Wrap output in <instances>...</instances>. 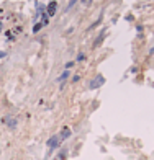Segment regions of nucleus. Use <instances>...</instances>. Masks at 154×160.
Returning <instances> with one entry per match:
<instances>
[{
  "mask_svg": "<svg viewBox=\"0 0 154 160\" xmlns=\"http://www.w3.org/2000/svg\"><path fill=\"white\" fill-rule=\"evenodd\" d=\"M103 83H105V77H103L102 73H97L94 79L89 80V88H90V90H97V88H100Z\"/></svg>",
  "mask_w": 154,
  "mask_h": 160,
  "instance_id": "obj_1",
  "label": "nucleus"
},
{
  "mask_svg": "<svg viewBox=\"0 0 154 160\" xmlns=\"http://www.w3.org/2000/svg\"><path fill=\"white\" fill-rule=\"evenodd\" d=\"M46 146H48V149H49V150H56V149L61 146V137H59V134H58V136H51V137L48 139Z\"/></svg>",
  "mask_w": 154,
  "mask_h": 160,
  "instance_id": "obj_2",
  "label": "nucleus"
},
{
  "mask_svg": "<svg viewBox=\"0 0 154 160\" xmlns=\"http://www.w3.org/2000/svg\"><path fill=\"white\" fill-rule=\"evenodd\" d=\"M56 12H58V2H56V0H53L51 3H48L46 15H48V16H54V15H56Z\"/></svg>",
  "mask_w": 154,
  "mask_h": 160,
  "instance_id": "obj_3",
  "label": "nucleus"
},
{
  "mask_svg": "<svg viewBox=\"0 0 154 160\" xmlns=\"http://www.w3.org/2000/svg\"><path fill=\"white\" fill-rule=\"evenodd\" d=\"M71 129H69V127H64V129H62V131H61V134H59V137H61V140H66V139H69V137H71Z\"/></svg>",
  "mask_w": 154,
  "mask_h": 160,
  "instance_id": "obj_4",
  "label": "nucleus"
},
{
  "mask_svg": "<svg viewBox=\"0 0 154 160\" xmlns=\"http://www.w3.org/2000/svg\"><path fill=\"white\" fill-rule=\"evenodd\" d=\"M69 75H71V70H67V69H66V70L61 73L59 77H58V82H66V80L69 79Z\"/></svg>",
  "mask_w": 154,
  "mask_h": 160,
  "instance_id": "obj_5",
  "label": "nucleus"
},
{
  "mask_svg": "<svg viewBox=\"0 0 154 160\" xmlns=\"http://www.w3.org/2000/svg\"><path fill=\"white\" fill-rule=\"evenodd\" d=\"M103 38H105V33L102 31V33L98 34V38H97V39L94 41V47H98V46H100V43L103 41Z\"/></svg>",
  "mask_w": 154,
  "mask_h": 160,
  "instance_id": "obj_6",
  "label": "nucleus"
},
{
  "mask_svg": "<svg viewBox=\"0 0 154 160\" xmlns=\"http://www.w3.org/2000/svg\"><path fill=\"white\" fill-rule=\"evenodd\" d=\"M5 121H7V126L10 127V129H15V127H17V119H10V118H5Z\"/></svg>",
  "mask_w": 154,
  "mask_h": 160,
  "instance_id": "obj_7",
  "label": "nucleus"
},
{
  "mask_svg": "<svg viewBox=\"0 0 154 160\" xmlns=\"http://www.w3.org/2000/svg\"><path fill=\"white\" fill-rule=\"evenodd\" d=\"M77 2H79V0H69V3H67V8L64 10V12H69V10H71V8H72L75 3H77Z\"/></svg>",
  "mask_w": 154,
  "mask_h": 160,
  "instance_id": "obj_8",
  "label": "nucleus"
},
{
  "mask_svg": "<svg viewBox=\"0 0 154 160\" xmlns=\"http://www.w3.org/2000/svg\"><path fill=\"white\" fill-rule=\"evenodd\" d=\"M41 26H44V25H43L41 21H40V23H36V25H34V26H33V33H38V31H40V30H41Z\"/></svg>",
  "mask_w": 154,
  "mask_h": 160,
  "instance_id": "obj_9",
  "label": "nucleus"
},
{
  "mask_svg": "<svg viewBox=\"0 0 154 160\" xmlns=\"http://www.w3.org/2000/svg\"><path fill=\"white\" fill-rule=\"evenodd\" d=\"M84 59H85V54H79V56H77V62H82V60H84Z\"/></svg>",
  "mask_w": 154,
  "mask_h": 160,
  "instance_id": "obj_10",
  "label": "nucleus"
},
{
  "mask_svg": "<svg viewBox=\"0 0 154 160\" xmlns=\"http://www.w3.org/2000/svg\"><path fill=\"white\" fill-rule=\"evenodd\" d=\"M74 64H75L74 60H69V62H67V64H66V69H67V70H69L71 67H74Z\"/></svg>",
  "mask_w": 154,
  "mask_h": 160,
  "instance_id": "obj_11",
  "label": "nucleus"
},
{
  "mask_svg": "<svg viewBox=\"0 0 154 160\" xmlns=\"http://www.w3.org/2000/svg\"><path fill=\"white\" fill-rule=\"evenodd\" d=\"M90 3H92V0H82V5H84V7H89Z\"/></svg>",
  "mask_w": 154,
  "mask_h": 160,
  "instance_id": "obj_12",
  "label": "nucleus"
},
{
  "mask_svg": "<svg viewBox=\"0 0 154 160\" xmlns=\"http://www.w3.org/2000/svg\"><path fill=\"white\" fill-rule=\"evenodd\" d=\"M5 56H7V52H5V51H0V59H3Z\"/></svg>",
  "mask_w": 154,
  "mask_h": 160,
  "instance_id": "obj_13",
  "label": "nucleus"
},
{
  "mask_svg": "<svg viewBox=\"0 0 154 160\" xmlns=\"http://www.w3.org/2000/svg\"><path fill=\"white\" fill-rule=\"evenodd\" d=\"M149 54H154V46L151 47V51H149Z\"/></svg>",
  "mask_w": 154,
  "mask_h": 160,
  "instance_id": "obj_14",
  "label": "nucleus"
},
{
  "mask_svg": "<svg viewBox=\"0 0 154 160\" xmlns=\"http://www.w3.org/2000/svg\"><path fill=\"white\" fill-rule=\"evenodd\" d=\"M2 28H3V25H2V21H0V31H2Z\"/></svg>",
  "mask_w": 154,
  "mask_h": 160,
  "instance_id": "obj_15",
  "label": "nucleus"
}]
</instances>
